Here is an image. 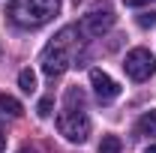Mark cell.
Masks as SVG:
<instances>
[{
    "instance_id": "8",
    "label": "cell",
    "mask_w": 156,
    "mask_h": 153,
    "mask_svg": "<svg viewBox=\"0 0 156 153\" xmlns=\"http://www.w3.org/2000/svg\"><path fill=\"white\" fill-rule=\"evenodd\" d=\"M0 108H3L6 114H12V117H21V114H24L21 102L15 99V96H6V93H0Z\"/></svg>"
},
{
    "instance_id": "6",
    "label": "cell",
    "mask_w": 156,
    "mask_h": 153,
    "mask_svg": "<svg viewBox=\"0 0 156 153\" xmlns=\"http://www.w3.org/2000/svg\"><path fill=\"white\" fill-rule=\"evenodd\" d=\"M90 84H93V90H96V96L102 102H111V99L120 96V84L102 69H90Z\"/></svg>"
},
{
    "instance_id": "11",
    "label": "cell",
    "mask_w": 156,
    "mask_h": 153,
    "mask_svg": "<svg viewBox=\"0 0 156 153\" xmlns=\"http://www.w3.org/2000/svg\"><path fill=\"white\" fill-rule=\"evenodd\" d=\"M51 111H54V99H51V96L39 99V105H36V114H39V117H51Z\"/></svg>"
},
{
    "instance_id": "3",
    "label": "cell",
    "mask_w": 156,
    "mask_h": 153,
    "mask_svg": "<svg viewBox=\"0 0 156 153\" xmlns=\"http://www.w3.org/2000/svg\"><path fill=\"white\" fill-rule=\"evenodd\" d=\"M57 129L66 141L72 144H84L90 138V117L84 111H75V108H66L63 114L57 117Z\"/></svg>"
},
{
    "instance_id": "5",
    "label": "cell",
    "mask_w": 156,
    "mask_h": 153,
    "mask_svg": "<svg viewBox=\"0 0 156 153\" xmlns=\"http://www.w3.org/2000/svg\"><path fill=\"white\" fill-rule=\"evenodd\" d=\"M111 24H114V9H111V3H108V0L96 3V6L84 15V21H81L84 33H90V36H102Z\"/></svg>"
},
{
    "instance_id": "1",
    "label": "cell",
    "mask_w": 156,
    "mask_h": 153,
    "mask_svg": "<svg viewBox=\"0 0 156 153\" xmlns=\"http://www.w3.org/2000/svg\"><path fill=\"white\" fill-rule=\"evenodd\" d=\"M57 12H60V0H12L6 9L9 21L18 27H27V30L48 24Z\"/></svg>"
},
{
    "instance_id": "12",
    "label": "cell",
    "mask_w": 156,
    "mask_h": 153,
    "mask_svg": "<svg viewBox=\"0 0 156 153\" xmlns=\"http://www.w3.org/2000/svg\"><path fill=\"white\" fill-rule=\"evenodd\" d=\"M138 24H141V27H153L156 24V12H141V15H138Z\"/></svg>"
},
{
    "instance_id": "10",
    "label": "cell",
    "mask_w": 156,
    "mask_h": 153,
    "mask_svg": "<svg viewBox=\"0 0 156 153\" xmlns=\"http://www.w3.org/2000/svg\"><path fill=\"white\" fill-rule=\"evenodd\" d=\"M120 150H123V141L117 135H105L102 144H99V153H120Z\"/></svg>"
},
{
    "instance_id": "7",
    "label": "cell",
    "mask_w": 156,
    "mask_h": 153,
    "mask_svg": "<svg viewBox=\"0 0 156 153\" xmlns=\"http://www.w3.org/2000/svg\"><path fill=\"white\" fill-rule=\"evenodd\" d=\"M138 135H156V111H147V114H141V120L135 123Z\"/></svg>"
},
{
    "instance_id": "15",
    "label": "cell",
    "mask_w": 156,
    "mask_h": 153,
    "mask_svg": "<svg viewBox=\"0 0 156 153\" xmlns=\"http://www.w3.org/2000/svg\"><path fill=\"white\" fill-rule=\"evenodd\" d=\"M18 153H39V150H33V147H21Z\"/></svg>"
},
{
    "instance_id": "13",
    "label": "cell",
    "mask_w": 156,
    "mask_h": 153,
    "mask_svg": "<svg viewBox=\"0 0 156 153\" xmlns=\"http://www.w3.org/2000/svg\"><path fill=\"white\" fill-rule=\"evenodd\" d=\"M126 6H144V3H150V0H123Z\"/></svg>"
},
{
    "instance_id": "16",
    "label": "cell",
    "mask_w": 156,
    "mask_h": 153,
    "mask_svg": "<svg viewBox=\"0 0 156 153\" xmlns=\"http://www.w3.org/2000/svg\"><path fill=\"white\" fill-rule=\"evenodd\" d=\"M147 153H156V144H150V147H147Z\"/></svg>"
},
{
    "instance_id": "9",
    "label": "cell",
    "mask_w": 156,
    "mask_h": 153,
    "mask_svg": "<svg viewBox=\"0 0 156 153\" xmlns=\"http://www.w3.org/2000/svg\"><path fill=\"white\" fill-rule=\"evenodd\" d=\"M18 87L24 93H33V90H36V75H33L30 69H21L18 72Z\"/></svg>"
},
{
    "instance_id": "4",
    "label": "cell",
    "mask_w": 156,
    "mask_h": 153,
    "mask_svg": "<svg viewBox=\"0 0 156 153\" xmlns=\"http://www.w3.org/2000/svg\"><path fill=\"white\" fill-rule=\"evenodd\" d=\"M123 69H126V75L132 81H147L156 72V60L147 48H132L126 54V60H123Z\"/></svg>"
},
{
    "instance_id": "2",
    "label": "cell",
    "mask_w": 156,
    "mask_h": 153,
    "mask_svg": "<svg viewBox=\"0 0 156 153\" xmlns=\"http://www.w3.org/2000/svg\"><path fill=\"white\" fill-rule=\"evenodd\" d=\"M69 36H72V27H66V30L48 45V51L42 54V72L48 78H60L69 69V63H72V57H69Z\"/></svg>"
},
{
    "instance_id": "14",
    "label": "cell",
    "mask_w": 156,
    "mask_h": 153,
    "mask_svg": "<svg viewBox=\"0 0 156 153\" xmlns=\"http://www.w3.org/2000/svg\"><path fill=\"white\" fill-rule=\"evenodd\" d=\"M6 150V135H3V129H0V153Z\"/></svg>"
}]
</instances>
